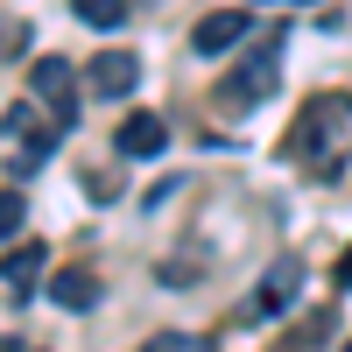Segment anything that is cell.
<instances>
[{
    "label": "cell",
    "mask_w": 352,
    "mask_h": 352,
    "mask_svg": "<svg viewBox=\"0 0 352 352\" xmlns=\"http://www.w3.org/2000/svg\"><path fill=\"white\" fill-rule=\"evenodd\" d=\"M338 289H352V247H345V261H338Z\"/></svg>",
    "instance_id": "cell-15"
},
{
    "label": "cell",
    "mask_w": 352,
    "mask_h": 352,
    "mask_svg": "<svg viewBox=\"0 0 352 352\" xmlns=\"http://www.w3.org/2000/svg\"><path fill=\"white\" fill-rule=\"evenodd\" d=\"M331 331H338V303H324V310H310V317H303V324L289 331V338H275V352H317V345H324Z\"/></svg>",
    "instance_id": "cell-9"
},
{
    "label": "cell",
    "mask_w": 352,
    "mask_h": 352,
    "mask_svg": "<svg viewBox=\"0 0 352 352\" xmlns=\"http://www.w3.org/2000/svg\"><path fill=\"white\" fill-rule=\"evenodd\" d=\"M71 14H78L85 28H120V21H127L120 0H71Z\"/></svg>",
    "instance_id": "cell-11"
},
{
    "label": "cell",
    "mask_w": 352,
    "mask_h": 352,
    "mask_svg": "<svg viewBox=\"0 0 352 352\" xmlns=\"http://www.w3.org/2000/svg\"><path fill=\"white\" fill-rule=\"evenodd\" d=\"M345 352H352V345H345Z\"/></svg>",
    "instance_id": "cell-16"
},
{
    "label": "cell",
    "mask_w": 352,
    "mask_h": 352,
    "mask_svg": "<svg viewBox=\"0 0 352 352\" xmlns=\"http://www.w3.org/2000/svg\"><path fill=\"white\" fill-rule=\"evenodd\" d=\"M28 99H36L56 127H71L78 120V71L64 64V56H43V64L28 71Z\"/></svg>",
    "instance_id": "cell-3"
},
{
    "label": "cell",
    "mask_w": 352,
    "mask_h": 352,
    "mask_svg": "<svg viewBox=\"0 0 352 352\" xmlns=\"http://www.w3.org/2000/svg\"><path fill=\"white\" fill-rule=\"evenodd\" d=\"M141 352H212V338H197V331H155Z\"/></svg>",
    "instance_id": "cell-12"
},
{
    "label": "cell",
    "mask_w": 352,
    "mask_h": 352,
    "mask_svg": "<svg viewBox=\"0 0 352 352\" xmlns=\"http://www.w3.org/2000/svg\"><path fill=\"white\" fill-rule=\"evenodd\" d=\"M50 303L92 310V303H99V275H92V268H56V275H50Z\"/></svg>",
    "instance_id": "cell-8"
},
{
    "label": "cell",
    "mask_w": 352,
    "mask_h": 352,
    "mask_svg": "<svg viewBox=\"0 0 352 352\" xmlns=\"http://www.w3.org/2000/svg\"><path fill=\"white\" fill-rule=\"evenodd\" d=\"M254 36V14L247 8H219V14H204L197 28H190V50L197 56H226L232 43H247Z\"/></svg>",
    "instance_id": "cell-5"
},
{
    "label": "cell",
    "mask_w": 352,
    "mask_h": 352,
    "mask_svg": "<svg viewBox=\"0 0 352 352\" xmlns=\"http://www.w3.org/2000/svg\"><path fill=\"white\" fill-rule=\"evenodd\" d=\"M275 56H282V21H268V36H261V50L247 56L240 71H232L226 85H219V106L226 113H247V106H261L275 92Z\"/></svg>",
    "instance_id": "cell-2"
},
{
    "label": "cell",
    "mask_w": 352,
    "mask_h": 352,
    "mask_svg": "<svg viewBox=\"0 0 352 352\" xmlns=\"http://www.w3.org/2000/svg\"><path fill=\"white\" fill-rule=\"evenodd\" d=\"M85 78H92L99 99H127L134 85H141V56H134V50H106V56H92V71H85Z\"/></svg>",
    "instance_id": "cell-7"
},
{
    "label": "cell",
    "mask_w": 352,
    "mask_h": 352,
    "mask_svg": "<svg viewBox=\"0 0 352 352\" xmlns=\"http://www.w3.org/2000/svg\"><path fill=\"white\" fill-rule=\"evenodd\" d=\"M0 282H8L14 296H28V289L43 282V247H14L8 261H0Z\"/></svg>",
    "instance_id": "cell-10"
},
{
    "label": "cell",
    "mask_w": 352,
    "mask_h": 352,
    "mask_svg": "<svg viewBox=\"0 0 352 352\" xmlns=\"http://www.w3.org/2000/svg\"><path fill=\"white\" fill-rule=\"evenodd\" d=\"M113 148H120L127 162H148V155H162V148H169L162 113H127V120H120V134H113Z\"/></svg>",
    "instance_id": "cell-6"
},
{
    "label": "cell",
    "mask_w": 352,
    "mask_h": 352,
    "mask_svg": "<svg viewBox=\"0 0 352 352\" xmlns=\"http://www.w3.org/2000/svg\"><path fill=\"white\" fill-rule=\"evenodd\" d=\"M289 155H296L303 169H338L352 155V99L345 92H324V99H310L296 113V127H289Z\"/></svg>",
    "instance_id": "cell-1"
},
{
    "label": "cell",
    "mask_w": 352,
    "mask_h": 352,
    "mask_svg": "<svg viewBox=\"0 0 352 352\" xmlns=\"http://www.w3.org/2000/svg\"><path fill=\"white\" fill-rule=\"evenodd\" d=\"M21 219H28V197H21V190H0V240H14Z\"/></svg>",
    "instance_id": "cell-13"
},
{
    "label": "cell",
    "mask_w": 352,
    "mask_h": 352,
    "mask_svg": "<svg viewBox=\"0 0 352 352\" xmlns=\"http://www.w3.org/2000/svg\"><path fill=\"white\" fill-rule=\"evenodd\" d=\"M296 289H303V261L296 254H282L268 275L254 282V303H247V324H261V317H282L289 303H296Z\"/></svg>",
    "instance_id": "cell-4"
},
{
    "label": "cell",
    "mask_w": 352,
    "mask_h": 352,
    "mask_svg": "<svg viewBox=\"0 0 352 352\" xmlns=\"http://www.w3.org/2000/svg\"><path fill=\"white\" fill-rule=\"evenodd\" d=\"M85 197H99V204H106V197H120V184H113V176H99V169H92V176H85Z\"/></svg>",
    "instance_id": "cell-14"
}]
</instances>
